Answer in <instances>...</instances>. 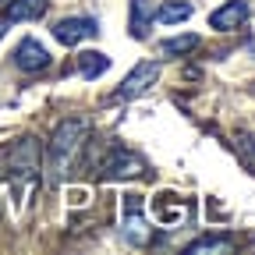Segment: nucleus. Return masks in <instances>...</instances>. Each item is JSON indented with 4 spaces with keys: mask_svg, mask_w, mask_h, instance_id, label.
I'll use <instances>...</instances> for the list:
<instances>
[{
    "mask_svg": "<svg viewBox=\"0 0 255 255\" xmlns=\"http://www.w3.org/2000/svg\"><path fill=\"white\" fill-rule=\"evenodd\" d=\"M85 135H89V124L82 117H68L53 128L50 145H46V184H60L64 177L71 174V167L78 163V156L85 149Z\"/></svg>",
    "mask_w": 255,
    "mask_h": 255,
    "instance_id": "1",
    "label": "nucleus"
},
{
    "mask_svg": "<svg viewBox=\"0 0 255 255\" xmlns=\"http://www.w3.org/2000/svg\"><path fill=\"white\" fill-rule=\"evenodd\" d=\"M124 220H121V234H124V241L128 245H135V248H142V245H149V238H152V227H149V220H145V199L142 195H124Z\"/></svg>",
    "mask_w": 255,
    "mask_h": 255,
    "instance_id": "2",
    "label": "nucleus"
},
{
    "mask_svg": "<svg viewBox=\"0 0 255 255\" xmlns=\"http://www.w3.org/2000/svg\"><path fill=\"white\" fill-rule=\"evenodd\" d=\"M4 159H7V174L14 181H28V177L39 174V145H36V138H18L4 152Z\"/></svg>",
    "mask_w": 255,
    "mask_h": 255,
    "instance_id": "3",
    "label": "nucleus"
},
{
    "mask_svg": "<svg viewBox=\"0 0 255 255\" xmlns=\"http://www.w3.org/2000/svg\"><path fill=\"white\" fill-rule=\"evenodd\" d=\"M156 82H159V64L156 60H142V64H135V68L124 75V82L114 92V100H124V103L128 100H138V96H145Z\"/></svg>",
    "mask_w": 255,
    "mask_h": 255,
    "instance_id": "4",
    "label": "nucleus"
},
{
    "mask_svg": "<svg viewBox=\"0 0 255 255\" xmlns=\"http://www.w3.org/2000/svg\"><path fill=\"white\" fill-rule=\"evenodd\" d=\"M100 36V18H89V14H75V18H60L53 25V39L64 46H78L82 39Z\"/></svg>",
    "mask_w": 255,
    "mask_h": 255,
    "instance_id": "5",
    "label": "nucleus"
},
{
    "mask_svg": "<svg viewBox=\"0 0 255 255\" xmlns=\"http://www.w3.org/2000/svg\"><path fill=\"white\" fill-rule=\"evenodd\" d=\"M142 174H145V159L131 149H117L103 163V181H124V177H142Z\"/></svg>",
    "mask_w": 255,
    "mask_h": 255,
    "instance_id": "6",
    "label": "nucleus"
},
{
    "mask_svg": "<svg viewBox=\"0 0 255 255\" xmlns=\"http://www.w3.org/2000/svg\"><path fill=\"white\" fill-rule=\"evenodd\" d=\"M14 68L25 71V75H36V71L50 68V50L39 39H21L14 46Z\"/></svg>",
    "mask_w": 255,
    "mask_h": 255,
    "instance_id": "7",
    "label": "nucleus"
},
{
    "mask_svg": "<svg viewBox=\"0 0 255 255\" xmlns=\"http://www.w3.org/2000/svg\"><path fill=\"white\" fill-rule=\"evenodd\" d=\"M248 14H252L248 0H227L223 7H216V11L209 14V25H213L216 32H231V28L245 25V21H248Z\"/></svg>",
    "mask_w": 255,
    "mask_h": 255,
    "instance_id": "8",
    "label": "nucleus"
},
{
    "mask_svg": "<svg viewBox=\"0 0 255 255\" xmlns=\"http://www.w3.org/2000/svg\"><path fill=\"white\" fill-rule=\"evenodd\" d=\"M152 0H128V32H131V39H145L149 28H152Z\"/></svg>",
    "mask_w": 255,
    "mask_h": 255,
    "instance_id": "9",
    "label": "nucleus"
},
{
    "mask_svg": "<svg viewBox=\"0 0 255 255\" xmlns=\"http://www.w3.org/2000/svg\"><path fill=\"white\" fill-rule=\"evenodd\" d=\"M50 7V0H11L7 11H4V21H39Z\"/></svg>",
    "mask_w": 255,
    "mask_h": 255,
    "instance_id": "10",
    "label": "nucleus"
},
{
    "mask_svg": "<svg viewBox=\"0 0 255 255\" xmlns=\"http://www.w3.org/2000/svg\"><path fill=\"white\" fill-rule=\"evenodd\" d=\"M191 11H195V7H191V0H163V4L156 7L152 18H156L159 25H181V21L191 18Z\"/></svg>",
    "mask_w": 255,
    "mask_h": 255,
    "instance_id": "11",
    "label": "nucleus"
},
{
    "mask_svg": "<svg viewBox=\"0 0 255 255\" xmlns=\"http://www.w3.org/2000/svg\"><path fill=\"white\" fill-rule=\"evenodd\" d=\"M78 71H82V78H100V75H107L110 71V57L103 53V50H85V53H78Z\"/></svg>",
    "mask_w": 255,
    "mask_h": 255,
    "instance_id": "12",
    "label": "nucleus"
},
{
    "mask_svg": "<svg viewBox=\"0 0 255 255\" xmlns=\"http://www.w3.org/2000/svg\"><path fill=\"white\" fill-rule=\"evenodd\" d=\"M188 255H206V252H234V238L227 234H206V238H195L188 248Z\"/></svg>",
    "mask_w": 255,
    "mask_h": 255,
    "instance_id": "13",
    "label": "nucleus"
},
{
    "mask_svg": "<svg viewBox=\"0 0 255 255\" xmlns=\"http://www.w3.org/2000/svg\"><path fill=\"white\" fill-rule=\"evenodd\" d=\"M199 46V36H174V39H163L159 43V50H163L167 57H184Z\"/></svg>",
    "mask_w": 255,
    "mask_h": 255,
    "instance_id": "14",
    "label": "nucleus"
},
{
    "mask_svg": "<svg viewBox=\"0 0 255 255\" xmlns=\"http://www.w3.org/2000/svg\"><path fill=\"white\" fill-rule=\"evenodd\" d=\"M238 152L248 159V163H255V135L241 131V135H238Z\"/></svg>",
    "mask_w": 255,
    "mask_h": 255,
    "instance_id": "15",
    "label": "nucleus"
},
{
    "mask_svg": "<svg viewBox=\"0 0 255 255\" xmlns=\"http://www.w3.org/2000/svg\"><path fill=\"white\" fill-rule=\"evenodd\" d=\"M7 36V21H0V39H4Z\"/></svg>",
    "mask_w": 255,
    "mask_h": 255,
    "instance_id": "16",
    "label": "nucleus"
}]
</instances>
